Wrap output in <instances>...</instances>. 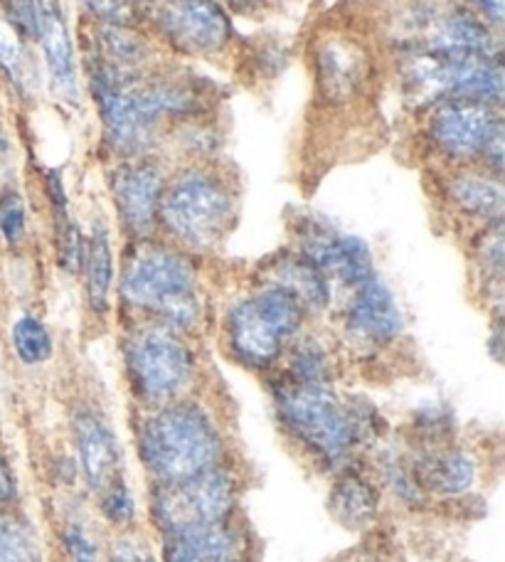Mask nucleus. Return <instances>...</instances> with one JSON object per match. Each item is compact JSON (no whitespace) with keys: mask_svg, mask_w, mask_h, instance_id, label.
I'll use <instances>...</instances> for the list:
<instances>
[{"mask_svg":"<svg viewBox=\"0 0 505 562\" xmlns=\"http://www.w3.org/2000/svg\"><path fill=\"white\" fill-rule=\"evenodd\" d=\"M18 498V479L8 459L0 454V506H10Z\"/></svg>","mask_w":505,"mask_h":562,"instance_id":"obj_36","label":"nucleus"},{"mask_svg":"<svg viewBox=\"0 0 505 562\" xmlns=\"http://www.w3.org/2000/svg\"><path fill=\"white\" fill-rule=\"evenodd\" d=\"M27 235V207L20 190H0V237L8 247H18Z\"/></svg>","mask_w":505,"mask_h":562,"instance_id":"obj_28","label":"nucleus"},{"mask_svg":"<svg viewBox=\"0 0 505 562\" xmlns=\"http://www.w3.org/2000/svg\"><path fill=\"white\" fill-rule=\"evenodd\" d=\"M237 504V481L227 469L215 467L198 476L156 484L150 494V518L160 533L229 524Z\"/></svg>","mask_w":505,"mask_h":562,"instance_id":"obj_10","label":"nucleus"},{"mask_svg":"<svg viewBox=\"0 0 505 562\" xmlns=\"http://www.w3.org/2000/svg\"><path fill=\"white\" fill-rule=\"evenodd\" d=\"M287 378L301 385H330L333 383V358L330 350L318 338L291 340Z\"/></svg>","mask_w":505,"mask_h":562,"instance_id":"obj_25","label":"nucleus"},{"mask_svg":"<svg viewBox=\"0 0 505 562\" xmlns=\"http://www.w3.org/2000/svg\"><path fill=\"white\" fill-rule=\"evenodd\" d=\"M308 311L274 284L235 301L225 318V340L232 358L251 370H269L296 340Z\"/></svg>","mask_w":505,"mask_h":562,"instance_id":"obj_6","label":"nucleus"},{"mask_svg":"<svg viewBox=\"0 0 505 562\" xmlns=\"http://www.w3.org/2000/svg\"><path fill=\"white\" fill-rule=\"evenodd\" d=\"M269 272L271 277L267 284H274L289 291L308 314H321V311H326L330 306V281L321 269L313 267L308 259H303L299 252L279 257L277 262L271 265Z\"/></svg>","mask_w":505,"mask_h":562,"instance_id":"obj_22","label":"nucleus"},{"mask_svg":"<svg viewBox=\"0 0 505 562\" xmlns=\"http://www.w3.org/2000/svg\"><path fill=\"white\" fill-rule=\"evenodd\" d=\"M313 79L328 104H348L366 92L372 63L366 45L348 35L318 37L311 49Z\"/></svg>","mask_w":505,"mask_h":562,"instance_id":"obj_15","label":"nucleus"},{"mask_svg":"<svg viewBox=\"0 0 505 562\" xmlns=\"http://www.w3.org/2000/svg\"><path fill=\"white\" fill-rule=\"evenodd\" d=\"M299 255L321 269L326 279L352 289L375 274L370 245L318 220H306L299 229Z\"/></svg>","mask_w":505,"mask_h":562,"instance_id":"obj_13","label":"nucleus"},{"mask_svg":"<svg viewBox=\"0 0 505 562\" xmlns=\"http://www.w3.org/2000/svg\"><path fill=\"white\" fill-rule=\"evenodd\" d=\"M124 366L131 390L148 407L183 400L195 378V356L186 338L158 321H146L128 330Z\"/></svg>","mask_w":505,"mask_h":562,"instance_id":"obj_7","label":"nucleus"},{"mask_svg":"<svg viewBox=\"0 0 505 562\" xmlns=\"http://www.w3.org/2000/svg\"><path fill=\"white\" fill-rule=\"evenodd\" d=\"M501 106L451 99L429 106L427 140L441 158L459 166L481 164L491 173L503 170Z\"/></svg>","mask_w":505,"mask_h":562,"instance_id":"obj_8","label":"nucleus"},{"mask_svg":"<svg viewBox=\"0 0 505 562\" xmlns=\"http://www.w3.org/2000/svg\"><path fill=\"white\" fill-rule=\"evenodd\" d=\"M166 562H245L242 540L229 524L164 536Z\"/></svg>","mask_w":505,"mask_h":562,"instance_id":"obj_19","label":"nucleus"},{"mask_svg":"<svg viewBox=\"0 0 505 562\" xmlns=\"http://www.w3.org/2000/svg\"><path fill=\"white\" fill-rule=\"evenodd\" d=\"M27 53L20 37L8 23H0V69L8 75L10 82H15L18 89H25L30 82L27 77Z\"/></svg>","mask_w":505,"mask_h":562,"instance_id":"obj_29","label":"nucleus"},{"mask_svg":"<svg viewBox=\"0 0 505 562\" xmlns=\"http://www.w3.org/2000/svg\"><path fill=\"white\" fill-rule=\"evenodd\" d=\"M89 89H92L104 144L111 154L119 158L148 156L164 122L141 92L138 77L114 75L92 59L89 63Z\"/></svg>","mask_w":505,"mask_h":562,"instance_id":"obj_9","label":"nucleus"},{"mask_svg":"<svg viewBox=\"0 0 505 562\" xmlns=\"http://www.w3.org/2000/svg\"><path fill=\"white\" fill-rule=\"evenodd\" d=\"M156 33L188 57L220 55L232 40V20L220 0H154Z\"/></svg>","mask_w":505,"mask_h":562,"instance_id":"obj_11","label":"nucleus"},{"mask_svg":"<svg viewBox=\"0 0 505 562\" xmlns=\"http://www.w3.org/2000/svg\"><path fill=\"white\" fill-rule=\"evenodd\" d=\"M79 274H85L87 304L94 314H106L111 284H114V247H111L109 229L97 225L92 237L85 243V257Z\"/></svg>","mask_w":505,"mask_h":562,"instance_id":"obj_24","label":"nucleus"},{"mask_svg":"<svg viewBox=\"0 0 505 562\" xmlns=\"http://www.w3.org/2000/svg\"><path fill=\"white\" fill-rule=\"evenodd\" d=\"M65 550L69 553L75 562H97L99 553H97V543L92 538L87 536L85 528L79 526H69L63 536Z\"/></svg>","mask_w":505,"mask_h":562,"instance_id":"obj_34","label":"nucleus"},{"mask_svg":"<svg viewBox=\"0 0 505 562\" xmlns=\"http://www.w3.org/2000/svg\"><path fill=\"white\" fill-rule=\"evenodd\" d=\"M274 407L287 435L323 467L346 464L378 429L366 407L343 403L330 385H301L287 375L274 385Z\"/></svg>","mask_w":505,"mask_h":562,"instance_id":"obj_1","label":"nucleus"},{"mask_svg":"<svg viewBox=\"0 0 505 562\" xmlns=\"http://www.w3.org/2000/svg\"><path fill=\"white\" fill-rule=\"evenodd\" d=\"M72 439L87 486L101 494L114 484L121 471V447L114 427L97 409H82L72 419Z\"/></svg>","mask_w":505,"mask_h":562,"instance_id":"obj_16","label":"nucleus"},{"mask_svg":"<svg viewBox=\"0 0 505 562\" xmlns=\"http://www.w3.org/2000/svg\"><path fill=\"white\" fill-rule=\"evenodd\" d=\"M330 516L350 530L366 528L380 514V488L358 469H343L328 496Z\"/></svg>","mask_w":505,"mask_h":562,"instance_id":"obj_20","label":"nucleus"},{"mask_svg":"<svg viewBox=\"0 0 505 562\" xmlns=\"http://www.w3.org/2000/svg\"><path fill=\"white\" fill-rule=\"evenodd\" d=\"M237 198L229 178L207 166H188L166 180L158 225L178 247L207 252L227 237Z\"/></svg>","mask_w":505,"mask_h":562,"instance_id":"obj_4","label":"nucleus"},{"mask_svg":"<svg viewBox=\"0 0 505 562\" xmlns=\"http://www.w3.org/2000/svg\"><path fill=\"white\" fill-rule=\"evenodd\" d=\"M473 13H476L483 23L491 25L493 30H498L503 25V15H505V5L503 0H469Z\"/></svg>","mask_w":505,"mask_h":562,"instance_id":"obj_35","label":"nucleus"},{"mask_svg":"<svg viewBox=\"0 0 505 562\" xmlns=\"http://www.w3.org/2000/svg\"><path fill=\"white\" fill-rule=\"evenodd\" d=\"M57 220V262L67 274H79L85 257V237L79 227L72 223V217L65 213H55Z\"/></svg>","mask_w":505,"mask_h":562,"instance_id":"obj_30","label":"nucleus"},{"mask_svg":"<svg viewBox=\"0 0 505 562\" xmlns=\"http://www.w3.org/2000/svg\"><path fill=\"white\" fill-rule=\"evenodd\" d=\"M447 200L463 217L486 225L501 223L505 210L503 180L491 170H459L447 180Z\"/></svg>","mask_w":505,"mask_h":562,"instance_id":"obj_18","label":"nucleus"},{"mask_svg":"<svg viewBox=\"0 0 505 562\" xmlns=\"http://www.w3.org/2000/svg\"><path fill=\"white\" fill-rule=\"evenodd\" d=\"M402 326L404 321L397 299L378 274L348 289L343 330L352 346L362 350H382L395 344Z\"/></svg>","mask_w":505,"mask_h":562,"instance_id":"obj_14","label":"nucleus"},{"mask_svg":"<svg viewBox=\"0 0 505 562\" xmlns=\"http://www.w3.org/2000/svg\"><path fill=\"white\" fill-rule=\"evenodd\" d=\"M79 3L101 25H126L131 18L128 0H79Z\"/></svg>","mask_w":505,"mask_h":562,"instance_id":"obj_33","label":"nucleus"},{"mask_svg":"<svg viewBox=\"0 0 505 562\" xmlns=\"http://www.w3.org/2000/svg\"><path fill=\"white\" fill-rule=\"evenodd\" d=\"M0 562H43L33 526L0 506Z\"/></svg>","mask_w":505,"mask_h":562,"instance_id":"obj_26","label":"nucleus"},{"mask_svg":"<svg viewBox=\"0 0 505 562\" xmlns=\"http://www.w3.org/2000/svg\"><path fill=\"white\" fill-rule=\"evenodd\" d=\"M8 154H10V140H8V134L3 132V126H0V168H3Z\"/></svg>","mask_w":505,"mask_h":562,"instance_id":"obj_37","label":"nucleus"},{"mask_svg":"<svg viewBox=\"0 0 505 562\" xmlns=\"http://www.w3.org/2000/svg\"><path fill=\"white\" fill-rule=\"evenodd\" d=\"M146 3H154V0H146Z\"/></svg>","mask_w":505,"mask_h":562,"instance_id":"obj_38","label":"nucleus"},{"mask_svg":"<svg viewBox=\"0 0 505 562\" xmlns=\"http://www.w3.org/2000/svg\"><path fill=\"white\" fill-rule=\"evenodd\" d=\"M37 43L43 45L45 65L49 72V82L59 94L67 99L77 97V59L75 43L69 35L67 20L57 8H43V25H40Z\"/></svg>","mask_w":505,"mask_h":562,"instance_id":"obj_21","label":"nucleus"},{"mask_svg":"<svg viewBox=\"0 0 505 562\" xmlns=\"http://www.w3.org/2000/svg\"><path fill=\"white\" fill-rule=\"evenodd\" d=\"M138 459L156 484H170L220 467L225 441L215 417L198 403L150 407L136 439Z\"/></svg>","mask_w":505,"mask_h":562,"instance_id":"obj_3","label":"nucleus"},{"mask_svg":"<svg viewBox=\"0 0 505 562\" xmlns=\"http://www.w3.org/2000/svg\"><path fill=\"white\" fill-rule=\"evenodd\" d=\"M414 479L422 488V494L439 496H461L473 488L479 476L476 459L467 449L439 445L427 447L417 459H412Z\"/></svg>","mask_w":505,"mask_h":562,"instance_id":"obj_17","label":"nucleus"},{"mask_svg":"<svg viewBox=\"0 0 505 562\" xmlns=\"http://www.w3.org/2000/svg\"><path fill=\"white\" fill-rule=\"evenodd\" d=\"M10 340H13L18 360L25 366H43L55 353L53 334L33 314H25L15 321L13 330H10Z\"/></svg>","mask_w":505,"mask_h":562,"instance_id":"obj_27","label":"nucleus"},{"mask_svg":"<svg viewBox=\"0 0 505 562\" xmlns=\"http://www.w3.org/2000/svg\"><path fill=\"white\" fill-rule=\"evenodd\" d=\"M3 10L5 23L20 37H40V25H43V5H40V0H3Z\"/></svg>","mask_w":505,"mask_h":562,"instance_id":"obj_31","label":"nucleus"},{"mask_svg":"<svg viewBox=\"0 0 505 562\" xmlns=\"http://www.w3.org/2000/svg\"><path fill=\"white\" fill-rule=\"evenodd\" d=\"M166 176L156 160L148 156L121 158L109 173V190L114 200L116 217L131 237L148 239L158 225L160 198Z\"/></svg>","mask_w":505,"mask_h":562,"instance_id":"obj_12","label":"nucleus"},{"mask_svg":"<svg viewBox=\"0 0 505 562\" xmlns=\"http://www.w3.org/2000/svg\"><path fill=\"white\" fill-rule=\"evenodd\" d=\"M400 77L419 104L467 99L491 106L503 104V59L486 53H427L402 49Z\"/></svg>","mask_w":505,"mask_h":562,"instance_id":"obj_5","label":"nucleus"},{"mask_svg":"<svg viewBox=\"0 0 505 562\" xmlns=\"http://www.w3.org/2000/svg\"><path fill=\"white\" fill-rule=\"evenodd\" d=\"M124 306L176 330L193 328L202 316L200 279L180 247L138 239L119 279Z\"/></svg>","mask_w":505,"mask_h":562,"instance_id":"obj_2","label":"nucleus"},{"mask_svg":"<svg viewBox=\"0 0 505 562\" xmlns=\"http://www.w3.org/2000/svg\"><path fill=\"white\" fill-rule=\"evenodd\" d=\"M92 59L114 75L141 77L150 59V45L128 25H99L97 53Z\"/></svg>","mask_w":505,"mask_h":562,"instance_id":"obj_23","label":"nucleus"},{"mask_svg":"<svg viewBox=\"0 0 505 562\" xmlns=\"http://www.w3.org/2000/svg\"><path fill=\"white\" fill-rule=\"evenodd\" d=\"M101 514L114 526H128L134 520L136 501L121 479L101 491Z\"/></svg>","mask_w":505,"mask_h":562,"instance_id":"obj_32","label":"nucleus"}]
</instances>
